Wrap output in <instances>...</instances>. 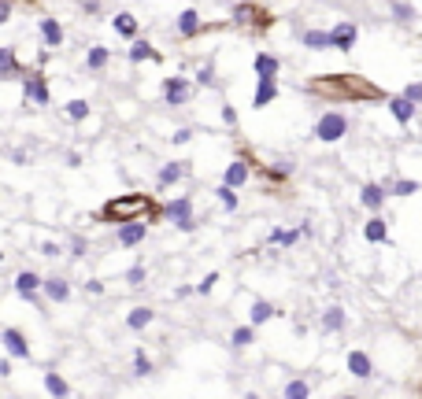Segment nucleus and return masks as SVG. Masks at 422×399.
Segmentation results:
<instances>
[{
  "label": "nucleus",
  "mask_w": 422,
  "mask_h": 399,
  "mask_svg": "<svg viewBox=\"0 0 422 399\" xmlns=\"http://www.w3.org/2000/svg\"><path fill=\"white\" fill-rule=\"evenodd\" d=\"M222 126L226 129H237V107L234 104H222Z\"/></svg>",
  "instance_id": "c03bdc74"
},
{
  "label": "nucleus",
  "mask_w": 422,
  "mask_h": 399,
  "mask_svg": "<svg viewBox=\"0 0 422 399\" xmlns=\"http://www.w3.org/2000/svg\"><path fill=\"white\" fill-rule=\"evenodd\" d=\"M278 93H281V85H278V82H256L252 107H256V111H263L267 104H274V100H278Z\"/></svg>",
  "instance_id": "cd10ccee"
},
{
  "label": "nucleus",
  "mask_w": 422,
  "mask_h": 399,
  "mask_svg": "<svg viewBox=\"0 0 422 399\" xmlns=\"http://www.w3.org/2000/svg\"><path fill=\"white\" fill-rule=\"evenodd\" d=\"M252 71L259 82H278V71H281V59L270 56V52H259V56H252Z\"/></svg>",
  "instance_id": "aec40b11"
},
{
  "label": "nucleus",
  "mask_w": 422,
  "mask_h": 399,
  "mask_svg": "<svg viewBox=\"0 0 422 399\" xmlns=\"http://www.w3.org/2000/svg\"><path fill=\"white\" fill-rule=\"evenodd\" d=\"M382 185H385V192H389V196L404 200V196H415V192L422 189V181H415V178H385Z\"/></svg>",
  "instance_id": "4be33fe9"
},
{
  "label": "nucleus",
  "mask_w": 422,
  "mask_h": 399,
  "mask_svg": "<svg viewBox=\"0 0 422 399\" xmlns=\"http://www.w3.org/2000/svg\"><path fill=\"white\" fill-rule=\"evenodd\" d=\"M26 78H30V71L19 63L15 48L4 45V48H0V82H26Z\"/></svg>",
  "instance_id": "1a4fd4ad"
},
{
  "label": "nucleus",
  "mask_w": 422,
  "mask_h": 399,
  "mask_svg": "<svg viewBox=\"0 0 422 399\" xmlns=\"http://www.w3.org/2000/svg\"><path fill=\"white\" fill-rule=\"evenodd\" d=\"M363 236L371 244H385L389 241V222L382 219V214H371V219H367V225H363Z\"/></svg>",
  "instance_id": "c756f323"
},
{
  "label": "nucleus",
  "mask_w": 422,
  "mask_h": 399,
  "mask_svg": "<svg viewBox=\"0 0 422 399\" xmlns=\"http://www.w3.org/2000/svg\"><path fill=\"white\" fill-rule=\"evenodd\" d=\"M60 111H63V118H67L71 126H82L85 118L93 115V107H89V100H82V96H78V100H67V104L60 107Z\"/></svg>",
  "instance_id": "a878e982"
},
{
  "label": "nucleus",
  "mask_w": 422,
  "mask_h": 399,
  "mask_svg": "<svg viewBox=\"0 0 422 399\" xmlns=\"http://www.w3.org/2000/svg\"><path fill=\"white\" fill-rule=\"evenodd\" d=\"M215 196H219V203H222V211H226V214H234L237 207H241L237 192H234V189H226V185H219V189H215Z\"/></svg>",
  "instance_id": "4c0bfd02"
},
{
  "label": "nucleus",
  "mask_w": 422,
  "mask_h": 399,
  "mask_svg": "<svg viewBox=\"0 0 422 399\" xmlns=\"http://www.w3.org/2000/svg\"><path fill=\"white\" fill-rule=\"evenodd\" d=\"M193 82H197V89H211V85H215V56H208V59L200 63L197 78H193Z\"/></svg>",
  "instance_id": "f704fd0d"
},
{
  "label": "nucleus",
  "mask_w": 422,
  "mask_h": 399,
  "mask_svg": "<svg viewBox=\"0 0 422 399\" xmlns=\"http://www.w3.org/2000/svg\"><path fill=\"white\" fill-rule=\"evenodd\" d=\"M300 236H304V230H281V225H278V230L267 233V244L270 248H293Z\"/></svg>",
  "instance_id": "473e14b6"
},
{
  "label": "nucleus",
  "mask_w": 422,
  "mask_h": 399,
  "mask_svg": "<svg viewBox=\"0 0 422 399\" xmlns=\"http://www.w3.org/2000/svg\"><path fill=\"white\" fill-rule=\"evenodd\" d=\"M12 12H15V8H12V4H0V26H4V23H8V19H12Z\"/></svg>",
  "instance_id": "603ef678"
},
{
  "label": "nucleus",
  "mask_w": 422,
  "mask_h": 399,
  "mask_svg": "<svg viewBox=\"0 0 422 399\" xmlns=\"http://www.w3.org/2000/svg\"><path fill=\"white\" fill-rule=\"evenodd\" d=\"M297 41H300L308 52H326V48H333L330 30H322V26H304V30L297 34Z\"/></svg>",
  "instance_id": "2eb2a0df"
},
{
  "label": "nucleus",
  "mask_w": 422,
  "mask_h": 399,
  "mask_svg": "<svg viewBox=\"0 0 422 399\" xmlns=\"http://www.w3.org/2000/svg\"><path fill=\"white\" fill-rule=\"evenodd\" d=\"M112 30H115L123 41H130V45H134V41H141V23H137L130 12H115V15H112Z\"/></svg>",
  "instance_id": "6ab92c4d"
},
{
  "label": "nucleus",
  "mask_w": 422,
  "mask_h": 399,
  "mask_svg": "<svg viewBox=\"0 0 422 399\" xmlns=\"http://www.w3.org/2000/svg\"><path fill=\"white\" fill-rule=\"evenodd\" d=\"M219 285V270H211V274H204V281L197 285V296H211V288Z\"/></svg>",
  "instance_id": "79ce46f5"
},
{
  "label": "nucleus",
  "mask_w": 422,
  "mask_h": 399,
  "mask_svg": "<svg viewBox=\"0 0 422 399\" xmlns=\"http://www.w3.org/2000/svg\"><path fill=\"white\" fill-rule=\"evenodd\" d=\"M319 326H322V333H344L349 329V310H344L341 304H330L326 310H322V318H319Z\"/></svg>",
  "instance_id": "f3484780"
},
{
  "label": "nucleus",
  "mask_w": 422,
  "mask_h": 399,
  "mask_svg": "<svg viewBox=\"0 0 422 399\" xmlns=\"http://www.w3.org/2000/svg\"><path fill=\"white\" fill-rule=\"evenodd\" d=\"M389 15H393V23H400V26H407V23H415V8L411 4H389Z\"/></svg>",
  "instance_id": "e433bc0d"
},
{
  "label": "nucleus",
  "mask_w": 422,
  "mask_h": 399,
  "mask_svg": "<svg viewBox=\"0 0 422 399\" xmlns=\"http://www.w3.org/2000/svg\"><path fill=\"white\" fill-rule=\"evenodd\" d=\"M82 15H89V19L104 15V4H96V0H93V4H82Z\"/></svg>",
  "instance_id": "3c124183"
},
{
  "label": "nucleus",
  "mask_w": 422,
  "mask_h": 399,
  "mask_svg": "<svg viewBox=\"0 0 422 399\" xmlns=\"http://www.w3.org/2000/svg\"><path fill=\"white\" fill-rule=\"evenodd\" d=\"M0 348H4L8 359H30V340L23 337L19 326H4V333H0Z\"/></svg>",
  "instance_id": "423d86ee"
},
{
  "label": "nucleus",
  "mask_w": 422,
  "mask_h": 399,
  "mask_svg": "<svg viewBox=\"0 0 422 399\" xmlns=\"http://www.w3.org/2000/svg\"><path fill=\"white\" fill-rule=\"evenodd\" d=\"M385 200H389V192H385L382 181H363V185H360V207H367L371 214L382 211Z\"/></svg>",
  "instance_id": "4468645a"
},
{
  "label": "nucleus",
  "mask_w": 422,
  "mask_h": 399,
  "mask_svg": "<svg viewBox=\"0 0 422 399\" xmlns=\"http://www.w3.org/2000/svg\"><path fill=\"white\" fill-rule=\"evenodd\" d=\"M126 59H130V63H134V67H137V63H159L164 56H159V48H156L152 41H148V37H141V41H134V45H130Z\"/></svg>",
  "instance_id": "412c9836"
},
{
  "label": "nucleus",
  "mask_w": 422,
  "mask_h": 399,
  "mask_svg": "<svg viewBox=\"0 0 422 399\" xmlns=\"http://www.w3.org/2000/svg\"><path fill=\"white\" fill-rule=\"evenodd\" d=\"M115 241H118V248H137V244H145V241H148V222L137 219V222L118 225V230H115Z\"/></svg>",
  "instance_id": "ddd939ff"
},
{
  "label": "nucleus",
  "mask_w": 422,
  "mask_h": 399,
  "mask_svg": "<svg viewBox=\"0 0 422 399\" xmlns=\"http://www.w3.org/2000/svg\"><path fill=\"white\" fill-rule=\"evenodd\" d=\"M344 370H349L355 381H371V377H374V362H371V355H367L363 348H349V351H344Z\"/></svg>",
  "instance_id": "0eeeda50"
},
{
  "label": "nucleus",
  "mask_w": 422,
  "mask_h": 399,
  "mask_svg": "<svg viewBox=\"0 0 422 399\" xmlns=\"http://www.w3.org/2000/svg\"><path fill=\"white\" fill-rule=\"evenodd\" d=\"M37 252H41V255H49V259H56V255L63 252V248H60L56 241H41V244H37Z\"/></svg>",
  "instance_id": "49530a36"
},
{
  "label": "nucleus",
  "mask_w": 422,
  "mask_h": 399,
  "mask_svg": "<svg viewBox=\"0 0 422 399\" xmlns=\"http://www.w3.org/2000/svg\"><path fill=\"white\" fill-rule=\"evenodd\" d=\"M37 37H41V48H63V41H67V30H63V23L60 19H52V15H45L37 23Z\"/></svg>",
  "instance_id": "6e6552de"
},
{
  "label": "nucleus",
  "mask_w": 422,
  "mask_h": 399,
  "mask_svg": "<svg viewBox=\"0 0 422 399\" xmlns=\"http://www.w3.org/2000/svg\"><path fill=\"white\" fill-rule=\"evenodd\" d=\"M12 373H15V359H0V377H4V381H12Z\"/></svg>",
  "instance_id": "8fccbe9b"
},
{
  "label": "nucleus",
  "mask_w": 422,
  "mask_h": 399,
  "mask_svg": "<svg viewBox=\"0 0 422 399\" xmlns=\"http://www.w3.org/2000/svg\"><path fill=\"white\" fill-rule=\"evenodd\" d=\"M193 196H178V200H167L164 207H156L148 219H167V222H175V225H182V222H193L197 214H193Z\"/></svg>",
  "instance_id": "39448f33"
},
{
  "label": "nucleus",
  "mask_w": 422,
  "mask_h": 399,
  "mask_svg": "<svg viewBox=\"0 0 422 399\" xmlns=\"http://www.w3.org/2000/svg\"><path fill=\"white\" fill-rule=\"evenodd\" d=\"M182 178H189V163L186 159H170V163L159 167V174H156V189L164 192V189H175Z\"/></svg>",
  "instance_id": "f8f14e48"
},
{
  "label": "nucleus",
  "mask_w": 422,
  "mask_h": 399,
  "mask_svg": "<svg viewBox=\"0 0 422 399\" xmlns=\"http://www.w3.org/2000/svg\"><path fill=\"white\" fill-rule=\"evenodd\" d=\"M12 285H15V296L19 299H26V304L41 307V296H45V277H41L37 270H19Z\"/></svg>",
  "instance_id": "20e7f679"
},
{
  "label": "nucleus",
  "mask_w": 422,
  "mask_h": 399,
  "mask_svg": "<svg viewBox=\"0 0 422 399\" xmlns=\"http://www.w3.org/2000/svg\"><path fill=\"white\" fill-rule=\"evenodd\" d=\"M415 111H419V107L411 104V100H404L400 93H396V96H389V115H393L400 126H411V118H415Z\"/></svg>",
  "instance_id": "b1692460"
},
{
  "label": "nucleus",
  "mask_w": 422,
  "mask_h": 399,
  "mask_svg": "<svg viewBox=\"0 0 422 399\" xmlns=\"http://www.w3.org/2000/svg\"><path fill=\"white\" fill-rule=\"evenodd\" d=\"M130 370H134V377H152L156 373V362L148 359L145 348H134V359H130Z\"/></svg>",
  "instance_id": "72a5a7b5"
},
{
  "label": "nucleus",
  "mask_w": 422,
  "mask_h": 399,
  "mask_svg": "<svg viewBox=\"0 0 422 399\" xmlns=\"http://www.w3.org/2000/svg\"><path fill=\"white\" fill-rule=\"evenodd\" d=\"M175 34L182 41H189V37H197L204 34V19H200V8H182L178 19H175Z\"/></svg>",
  "instance_id": "9b49d317"
},
{
  "label": "nucleus",
  "mask_w": 422,
  "mask_h": 399,
  "mask_svg": "<svg viewBox=\"0 0 422 399\" xmlns=\"http://www.w3.org/2000/svg\"><path fill=\"white\" fill-rule=\"evenodd\" d=\"M230 344H234V348H252V344H256V329L248 326V322H245V326H234Z\"/></svg>",
  "instance_id": "c9c22d12"
},
{
  "label": "nucleus",
  "mask_w": 422,
  "mask_h": 399,
  "mask_svg": "<svg viewBox=\"0 0 422 399\" xmlns=\"http://www.w3.org/2000/svg\"><path fill=\"white\" fill-rule=\"evenodd\" d=\"M281 399H311V381L308 377H289L281 388Z\"/></svg>",
  "instance_id": "2f4dec72"
},
{
  "label": "nucleus",
  "mask_w": 422,
  "mask_h": 399,
  "mask_svg": "<svg viewBox=\"0 0 422 399\" xmlns=\"http://www.w3.org/2000/svg\"><path fill=\"white\" fill-rule=\"evenodd\" d=\"M349 129H352V122H349V115L344 111H322L319 118H315V126H311V133H315V141L319 145H337V141H344L349 137Z\"/></svg>",
  "instance_id": "f03ea898"
},
{
  "label": "nucleus",
  "mask_w": 422,
  "mask_h": 399,
  "mask_svg": "<svg viewBox=\"0 0 422 399\" xmlns=\"http://www.w3.org/2000/svg\"><path fill=\"white\" fill-rule=\"evenodd\" d=\"M189 141H193V129H189V126L175 129V137H170V145H189Z\"/></svg>",
  "instance_id": "de8ad7c7"
},
{
  "label": "nucleus",
  "mask_w": 422,
  "mask_h": 399,
  "mask_svg": "<svg viewBox=\"0 0 422 399\" xmlns=\"http://www.w3.org/2000/svg\"><path fill=\"white\" fill-rule=\"evenodd\" d=\"M274 315H278V307L270 304V299H252V307H248V326L259 329V326H267Z\"/></svg>",
  "instance_id": "5701e85b"
},
{
  "label": "nucleus",
  "mask_w": 422,
  "mask_h": 399,
  "mask_svg": "<svg viewBox=\"0 0 422 399\" xmlns=\"http://www.w3.org/2000/svg\"><path fill=\"white\" fill-rule=\"evenodd\" d=\"M145 277H148V266H145V263H134V266L123 274V281H126L130 288H137V285H145Z\"/></svg>",
  "instance_id": "58836bf2"
},
{
  "label": "nucleus",
  "mask_w": 422,
  "mask_h": 399,
  "mask_svg": "<svg viewBox=\"0 0 422 399\" xmlns=\"http://www.w3.org/2000/svg\"><path fill=\"white\" fill-rule=\"evenodd\" d=\"M23 100L34 104V107H49L52 104V89H49V82L41 78V74H30V78L23 82Z\"/></svg>",
  "instance_id": "9d476101"
},
{
  "label": "nucleus",
  "mask_w": 422,
  "mask_h": 399,
  "mask_svg": "<svg viewBox=\"0 0 422 399\" xmlns=\"http://www.w3.org/2000/svg\"><path fill=\"white\" fill-rule=\"evenodd\" d=\"M74 293H71V281L67 277H45V299H52V304H67Z\"/></svg>",
  "instance_id": "393cba45"
},
{
  "label": "nucleus",
  "mask_w": 422,
  "mask_h": 399,
  "mask_svg": "<svg viewBox=\"0 0 422 399\" xmlns=\"http://www.w3.org/2000/svg\"><path fill=\"white\" fill-rule=\"evenodd\" d=\"M159 96H164L167 107H186L197 96V82L186 78V74H170V78L159 82Z\"/></svg>",
  "instance_id": "7ed1b4c3"
},
{
  "label": "nucleus",
  "mask_w": 422,
  "mask_h": 399,
  "mask_svg": "<svg viewBox=\"0 0 422 399\" xmlns=\"http://www.w3.org/2000/svg\"><path fill=\"white\" fill-rule=\"evenodd\" d=\"M330 37H333V48L337 52H352L355 41H360V26L355 23H337V26H330Z\"/></svg>",
  "instance_id": "a211bd4d"
},
{
  "label": "nucleus",
  "mask_w": 422,
  "mask_h": 399,
  "mask_svg": "<svg viewBox=\"0 0 422 399\" xmlns=\"http://www.w3.org/2000/svg\"><path fill=\"white\" fill-rule=\"evenodd\" d=\"M230 15H234V23H252V15H256V8L252 4H230Z\"/></svg>",
  "instance_id": "ea45409f"
},
{
  "label": "nucleus",
  "mask_w": 422,
  "mask_h": 399,
  "mask_svg": "<svg viewBox=\"0 0 422 399\" xmlns=\"http://www.w3.org/2000/svg\"><path fill=\"white\" fill-rule=\"evenodd\" d=\"M248 178H252V167H248L245 159H234V163H226L219 185H226V189H234V192H237L241 185H248Z\"/></svg>",
  "instance_id": "dca6fc26"
},
{
  "label": "nucleus",
  "mask_w": 422,
  "mask_h": 399,
  "mask_svg": "<svg viewBox=\"0 0 422 399\" xmlns=\"http://www.w3.org/2000/svg\"><path fill=\"white\" fill-rule=\"evenodd\" d=\"M145 207H148V196H141V192H130V196H115V200H107V207L100 211V219H104V222H118V225H126V222H137Z\"/></svg>",
  "instance_id": "f257e3e1"
},
{
  "label": "nucleus",
  "mask_w": 422,
  "mask_h": 399,
  "mask_svg": "<svg viewBox=\"0 0 422 399\" xmlns=\"http://www.w3.org/2000/svg\"><path fill=\"white\" fill-rule=\"evenodd\" d=\"M152 322H156V310H152V307H134V310L126 315V329H130V333H145Z\"/></svg>",
  "instance_id": "c85d7f7f"
},
{
  "label": "nucleus",
  "mask_w": 422,
  "mask_h": 399,
  "mask_svg": "<svg viewBox=\"0 0 422 399\" xmlns=\"http://www.w3.org/2000/svg\"><path fill=\"white\" fill-rule=\"evenodd\" d=\"M245 399H263V396H259V392H245Z\"/></svg>",
  "instance_id": "864d4df0"
},
{
  "label": "nucleus",
  "mask_w": 422,
  "mask_h": 399,
  "mask_svg": "<svg viewBox=\"0 0 422 399\" xmlns=\"http://www.w3.org/2000/svg\"><path fill=\"white\" fill-rule=\"evenodd\" d=\"M170 296H175V299H178V304H182V299H189V296H197V285H178V288H175V293H170Z\"/></svg>",
  "instance_id": "09e8293b"
},
{
  "label": "nucleus",
  "mask_w": 422,
  "mask_h": 399,
  "mask_svg": "<svg viewBox=\"0 0 422 399\" xmlns=\"http://www.w3.org/2000/svg\"><path fill=\"white\" fill-rule=\"evenodd\" d=\"M341 399H360V396H355V392H349V396H341Z\"/></svg>",
  "instance_id": "5fc2aeb1"
},
{
  "label": "nucleus",
  "mask_w": 422,
  "mask_h": 399,
  "mask_svg": "<svg viewBox=\"0 0 422 399\" xmlns=\"http://www.w3.org/2000/svg\"><path fill=\"white\" fill-rule=\"evenodd\" d=\"M85 293L96 299V296H104V293H107V285L100 281V277H89V281H85Z\"/></svg>",
  "instance_id": "a18cd8bd"
},
{
  "label": "nucleus",
  "mask_w": 422,
  "mask_h": 399,
  "mask_svg": "<svg viewBox=\"0 0 422 399\" xmlns=\"http://www.w3.org/2000/svg\"><path fill=\"white\" fill-rule=\"evenodd\" d=\"M400 96H404V100H411L415 107H422V82H411V85H404V93H400Z\"/></svg>",
  "instance_id": "a19ab883"
},
{
  "label": "nucleus",
  "mask_w": 422,
  "mask_h": 399,
  "mask_svg": "<svg viewBox=\"0 0 422 399\" xmlns=\"http://www.w3.org/2000/svg\"><path fill=\"white\" fill-rule=\"evenodd\" d=\"M45 392H49L52 399H71V384L63 381V373L45 370Z\"/></svg>",
  "instance_id": "7c9ffc66"
},
{
  "label": "nucleus",
  "mask_w": 422,
  "mask_h": 399,
  "mask_svg": "<svg viewBox=\"0 0 422 399\" xmlns=\"http://www.w3.org/2000/svg\"><path fill=\"white\" fill-rule=\"evenodd\" d=\"M85 248H89V244H85V236H82V233H74V236H71V244H67V252H71L74 259H82V255H85Z\"/></svg>",
  "instance_id": "37998d69"
},
{
  "label": "nucleus",
  "mask_w": 422,
  "mask_h": 399,
  "mask_svg": "<svg viewBox=\"0 0 422 399\" xmlns=\"http://www.w3.org/2000/svg\"><path fill=\"white\" fill-rule=\"evenodd\" d=\"M107 63H112V48H107V45H93L89 52H85V71H89V74L107 71Z\"/></svg>",
  "instance_id": "bb28decb"
}]
</instances>
